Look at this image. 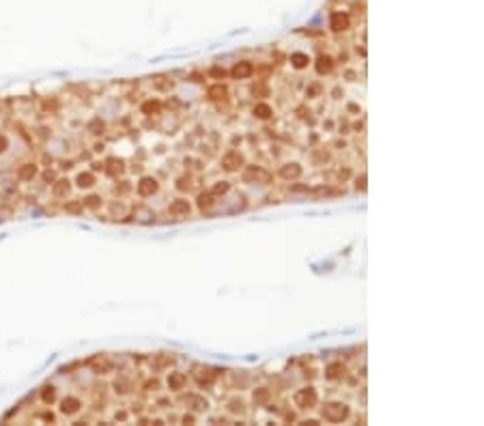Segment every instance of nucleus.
Segmentation results:
<instances>
[{"mask_svg": "<svg viewBox=\"0 0 484 426\" xmlns=\"http://www.w3.org/2000/svg\"><path fill=\"white\" fill-rule=\"evenodd\" d=\"M269 396H271V392H269L267 387L254 389V403H256V405H263V403H267V401H269Z\"/></svg>", "mask_w": 484, "mask_h": 426, "instance_id": "nucleus-18", "label": "nucleus"}, {"mask_svg": "<svg viewBox=\"0 0 484 426\" xmlns=\"http://www.w3.org/2000/svg\"><path fill=\"white\" fill-rule=\"evenodd\" d=\"M344 377V366L340 364V362H336V364H330L327 366V379H342Z\"/></svg>", "mask_w": 484, "mask_h": 426, "instance_id": "nucleus-13", "label": "nucleus"}, {"mask_svg": "<svg viewBox=\"0 0 484 426\" xmlns=\"http://www.w3.org/2000/svg\"><path fill=\"white\" fill-rule=\"evenodd\" d=\"M231 411H243V403L241 401H233L231 403Z\"/></svg>", "mask_w": 484, "mask_h": 426, "instance_id": "nucleus-24", "label": "nucleus"}, {"mask_svg": "<svg viewBox=\"0 0 484 426\" xmlns=\"http://www.w3.org/2000/svg\"><path fill=\"white\" fill-rule=\"evenodd\" d=\"M185 381H187V377H185L183 373H170V377H168V387H170V389H183Z\"/></svg>", "mask_w": 484, "mask_h": 426, "instance_id": "nucleus-11", "label": "nucleus"}, {"mask_svg": "<svg viewBox=\"0 0 484 426\" xmlns=\"http://www.w3.org/2000/svg\"><path fill=\"white\" fill-rule=\"evenodd\" d=\"M157 385H159L157 381H147V383H144V389H155Z\"/></svg>", "mask_w": 484, "mask_h": 426, "instance_id": "nucleus-27", "label": "nucleus"}, {"mask_svg": "<svg viewBox=\"0 0 484 426\" xmlns=\"http://www.w3.org/2000/svg\"><path fill=\"white\" fill-rule=\"evenodd\" d=\"M196 381H198V385H211L215 381V373H211V370H200L196 375Z\"/></svg>", "mask_w": 484, "mask_h": 426, "instance_id": "nucleus-15", "label": "nucleus"}, {"mask_svg": "<svg viewBox=\"0 0 484 426\" xmlns=\"http://www.w3.org/2000/svg\"><path fill=\"white\" fill-rule=\"evenodd\" d=\"M168 213H170L172 217H187V215H189V203L183 201V198H177V201L170 203Z\"/></svg>", "mask_w": 484, "mask_h": 426, "instance_id": "nucleus-7", "label": "nucleus"}, {"mask_svg": "<svg viewBox=\"0 0 484 426\" xmlns=\"http://www.w3.org/2000/svg\"><path fill=\"white\" fill-rule=\"evenodd\" d=\"M114 392L116 394H127V392H130V381H127L125 377H118L114 381Z\"/></svg>", "mask_w": 484, "mask_h": 426, "instance_id": "nucleus-20", "label": "nucleus"}, {"mask_svg": "<svg viewBox=\"0 0 484 426\" xmlns=\"http://www.w3.org/2000/svg\"><path fill=\"white\" fill-rule=\"evenodd\" d=\"M323 418L327 422H342L349 418V407L344 403H327L323 407Z\"/></svg>", "mask_w": 484, "mask_h": 426, "instance_id": "nucleus-2", "label": "nucleus"}, {"mask_svg": "<svg viewBox=\"0 0 484 426\" xmlns=\"http://www.w3.org/2000/svg\"><path fill=\"white\" fill-rule=\"evenodd\" d=\"M136 192H138V196H142V198L153 196L155 192H157V181H155L153 177H142L138 183H136Z\"/></svg>", "mask_w": 484, "mask_h": 426, "instance_id": "nucleus-4", "label": "nucleus"}, {"mask_svg": "<svg viewBox=\"0 0 484 426\" xmlns=\"http://www.w3.org/2000/svg\"><path fill=\"white\" fill-rule=\"evenodd\" d=\"M332 67H334V60L330 58V56H321L316 60V74H330L332 71Z\"/></svg>", "mask_w": 484, "mask_h": 426, "instance_id": "nucleus-12", "label": "nucleus"}, {"mask_svg": "<svg viewBox=\"0 0 484 426\" xmlns=\"http://www.w3.org/2000/svg\"><path fill=\"white\" fill-rule=\"evenodd\" d=\"M273 112H271V106L269 104H256L254 106V116L256 119H269Z\"/></svg>", "mask_w": 484, "mask_h": 426, "instance_id": "nucleus-16", "label": "nucleus"}, {"mask_svg": "<svg viewBox=\"0 0 484 426\" xmlns=\"http://www.w3.org/2000/svg\"><path fill=\"white\" fill-rule=\"evenodd\" d=\"M185 403H187L194 411H205L207 407H209V403L205 401V398H203V396H196V394H189V396L185 398Z\"/></svg>", "mask_w": 484, "mask_h": 426, "instance_id": "nucleus-10", "label": "nucleus"}, {"mask_svg": "<svg viewBox=\"0 0 484 426\" xmlns=\"http://www.w3.org/2000/svg\"><path fill=\"white\" fill-rule=\"evenodd\" d=\"M228 189H231V185H228L226 181H220V183H217V185L213 187V194H226Z\"/></svg>", "mask_w": 484, "mask_h": 426, "instance_id": "nucleus-22", "label": "nucleus"}, {"mask_svg": "<svg viewBox=\"0 0 484 426\" xmlns=\"http://www.w3.org/2000/svg\"><path fill=\"white\" fill-rule=\"evenodd\" d=\"M256 93H261V95H267V88L265 86H254V95Z\"/></svg>", "mask_w": 484, "mask_h": 426, "instance_id": "nucleus-28", "label": "nucleus"}, {"mask_svg": "<svg viewBox=\"0 0 484 426\" xmlns=\"http://www.w3.org/2000/svg\"><path fill=\"white\" fill-rule=\"evenodd\" d=\"M271 172H267L261 166H248L243 170V181L245 183H259V185H269L271 183Z\"/></svg>", "mask_w": 484, "mask_h": 426, "instance_id": "nucleus-1", "label": "nucleus"}, {"mask_svg": "<svg viewBox=\"0 0 484 426\" xmlns=\"http://www.w3.org/2000/svg\"><path fill=\"white\" fill-rule=\"evenodd\" d=\"M358 189H366V177L358 179Z\"/></svg>", "mask_w": 484, "mask_h": 426, "instance_id": "nucleus-26", "label": "nucleus"}, {"mask_svg": "<svg viewBox=\"0 0 484 426\" xmlns=\"http://www.w3.org/2000/svg\"><path fill=\"white\" fill-rule=\"evenodd\" d=\"M239 166H243V155L239 151H228L222 157V168L224 170L235 172V170H239Z\"/></svg>", "mask_w": 484, "mask_h": 426, "instance_id": "nucleus-5", "label": "nucleus"}, {"mask_svg": "<svg viewBox=\"0 0 484 426\" xmlns=\"http://www.w3.org/2000/svg\"><path fill=\"white\" fill-rule=\"evenodd\" d=\"M211 76H215V78H224V76H226V71H224V69H211Z\"/></svg>", "mask_w": 484, "mask_h": 426, "instance_id": "nucleus-25", "label": "nucleus"}, {"mask_svg": "<svg viewBox=\"0 0 484 426\" xmlns=\"http://www.w3.org/2000/svg\"><path fill=\"white\" fill-rule=\"evenodd\" d=\"M198 207L200 209H211L213 207V194H209V192H205V194H200L198 196Z\"/></svg>", "mask_w": 484, "mask_h": 426, "instance_id": "nucleus-19", "label": "nucleus"}, {"mask_svg": "<svg viewBox=\"0 0 484 426\" xmlns=\"http://www.w3.org/2000/svg\"><path fill=\"white\" fill-rule=\"evenodd\" d=\"M295 405L299 407V409H312V407L318 403V394H316V389L314 387H301L295 392Z\"/></svg>", "mask_w": 484, "mask_h": 426, "instance_id": "nucleus-3", "label": "nucleus"}, {"mask_svg": "<svg viewBox=\"0 0 484 426\" xmlns=\"http://www.w3.org/2000/svg\"><path fill=\"white\" fill-rule=\"evenodd\" d=\"M177 187H179V189H189V187H191V183H189V179H185V177H183V179H179V183H177Z\"/></svg>", "mask_w": 484, "mask_h": 426, "instance_id": "nucleus-23", "label": "nucleus"}, {"mask_svg": "<svg viewBox=\"0 0 484 426\" xmlns=\"http://www.w3.org/2000/svg\"><path fill=\"white\" fill-rule=\"evenodd\" d=\"M349 26H351V17L342 13V11H336L332 15V20H330V28L334 32H344V30H349Z\"/></svg>", "mask_w": 484, "mask_h": 426, "instance_id": "nucleus-6", "label": "nucleus"}, {"mask_svg": "<svg viewBox=\"0 0 484 426\" xmlns=\"http://www.w3.org/2000/svg\"><path fill=\"white\" fill-rule=\"evenodd\" d=\"M159 102H153V99H151V102H144L142 104V112L144 114H153V112H159Z\"/></svg>", "mask_w": 484, "mask_h": 426, "instance_id": "nucleus-21", "label": "nucleus"}, {"mask_svg": "<svg viewBox=\"0 0 484 426\" xmlns=\"http://www.w3.org/2000/svg\"><path fill=\"white\" fill-rule=\"evenodd\" d=\"M252 71H254V65L250 60H241V62H237V65L233 67V78H237V80H243V78H250L252 76Z\"/></svg>", "mask_w": 484, "mask_h": 426, "instance_id": "nucleus-8", "label": "nucleus"}, {"mask_svg": "<svg viewBox=\"0 0 484 426\" xmlns=\"http://www.w3.org/2000/svg\"><path fill=\"white\" fill-rule=\"evenodd\" d=\"M291 62H293V67H295V69H304V67H308V62H310V56H308V54L295 52L293 56H291Z\"/></svg>", "mask_w": 484, "mask_h": 426, "instance_id": "nucleus-14", "label": "nucleus"}, {"mask_svg": "<svg viewBox=\"0 0 484 426\" xmlns=\"http://www.w3.org/2000/svg\"><path fill=\"white\" fill-rule=\"evenodd\" d=\"M226 95H228V90H226L224 84H213L211 88H209V97L211 99H224Z\"/></svg>", "mask_w": 484, "mask_h": 426, "instance_id": "nucleus-17", "label": "nucleus"}, {"mask_svg": "<svg viewBox=\"0 0 484 426\" xmlns=\"http://www.w3.org/2000/svg\"><path fill=\"white\" fill-rule=\"evenodd\" d=\"M280 177L284 181H295L301 177V166L295 164V161H291V164H284L280 168Z\"/></svg>", "mask_w": 484, "mask_h": 426, "instance_id": "nucleus-9", "label": "nucleus"}]
</instances>
